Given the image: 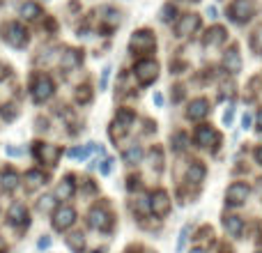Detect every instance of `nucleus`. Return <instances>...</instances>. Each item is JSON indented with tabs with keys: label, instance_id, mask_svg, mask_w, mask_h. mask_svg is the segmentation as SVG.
Segmentation results:
<instances>
[{
	"label": "nucleus",
	"instance_id": "f257e3e1",
	"mask_svg": "<svg viewBox=\"0 0 262 253\" xmlns=\"http://www.w3.org/2000/svg\"><path fill=\"white\" fill-rule=\"evenodd\" d=\"M3 39L7 41L9 46H14V49H26V44H28V30L21 26V23H16V21H7L3 26Z\"/></svg>",
	"mask_w": 262,
	"mask_h": 253
},
{
	"label": "nucleus",
	"instance_id": "f03ea898",
	"mask_svg": "<svg viewBox=\"0 0 262 253\" xmlns=\"http://www.w3.org/2000/svg\"><path fill=\"white\" fill-rule=\"evenodd\" d=\"M157 49V39L149 30H136L129 39V51L131 53H152Z\"/></svg>",
	"mask_w": 262,
	"mask_h": 253
},
{
	"label": "nucleus",
	"instance_id": "7ed1b4c3",
	"mask_svg": "<svg viewBox=\"0 0 262 253\" xmlns=\"http://www.w3.org/2000/svg\"><path fill=\"white\" fill-rule=\"evenodd\" d=\"M53 90H55V86H53V81H51V76H46V74L32 76V101H35V104H44V101L53 95Z\"/></svg>",
	"mask_w": 262,
	"mask_h": 253
},
{
	"label": "nucleus",
	"instance_id": "20e7f679",
	"mask_svg": "<svg viewBox=\"0 0 262 253\" xmlns=\"http://www.w3.org/2000/svg\"><path fill=\"white\" fill-rule=\"evenodd\" d=\"M88 226L92 230H99V233H108L111 226H113V219H111L108 209L104 205H95V207L88 212Z\"/></svg>",
	"mask_w": 262,
	"mask_h": 253
},
{
	"label": "nucleus",
	"instance_id": "39448f33",
	"mask_svg": "<svg viewBox=\"0 0 262 253\" xmlns=\"http://www.w3.org/2000/svg\"><path fill=\"white\" fill-rule=\"evenodd\" d=\"M134 74H136V78H138L140 86H149V83H154V81H157V76H159L157 60H149V58L138 60V62H136V67H134Z\"/></svg>",
	"mask_w": 262,
	"mask_h": 253
},
{
	"label": "nucleus",
	"instance_id": "423d86ee",
	"mask_svg": "<svg viewBox=\"0 0 262 253\" xmlns=\"http://www.w3.org/2000/svg\"><path fill=\"white\" fill-rule=\"evenodd\" d=\"M134 120H136V113H134V111L122 109V111L118 113V118L113 120V124H111V138H113V140H120V138H122V136L131 129Z\"/></svg>",
	"mask_w": 262,
	"mask_h": 253
},
{
	"label": "nucleus",
	"instance_id": "0eeeda50",
	"mask_svg": "<svg viewBox=\"0 0 262 253\" xmlns=\"http://www.w3.org/2000/svg\"><path fill=\"white\" fill-rule=\"evenodd\" d=\"M32 154L37 157V161L44 163V166H55L60 159V147L55 145H46V143H32Z\"/></svg>",
	"mask_w": 262,
	"mask_h": 253
},
{
	"label": "nucleus",
	"instance_id": "6e6552de",
	"mask_svg": "<svg viewBox=\"0 0 262 253\" xmlns=\"http://www.w3.org/2000/svg\"><path fill=\"white\" fill-rule=\"evenodd\" d=\"M249 194H251L249 184H244V182H232L226 191V205L228 207H242V205L246 203V198H249Z\"/></svg>",
	"mask_w": 262,
	"mask_h": 253
},
{
	"label": "nucleus",
	"instance_id": "1a4fd4ad",
	"mask_svg": "<svg viewBox=\"0 0 262 253\" xmlns=\"http://www.w3.org/2000/svg\"><path fill=\"white\" fill-rule=\"evenodd\" d=\"M253 12H255L253 0H232V5H230V18L235 23H239V26L251 21Z\"/></svg>",
	"mask_w": 262,
	"mask_h": 253
},
{
	"label": "nucleus",
	"instance_id": "9d476101",
	"mask_svg": "<svg viewBox=\"0 0 262 253\" xmlns=\"http://www.w3.org/2000/svg\"><path fill=\"white\" fill-rule=\"evenodd\" d=\"M149 212L159 219H163V217L170 214V196H168L163 189L154 191V194L149 196Z\"/></svg>",
	"mask_w": 262,
	"mask_h": 253
},
{
	"label": "nucleus",
	"instance_id": "9b49d317",
	"mask_svg": "<svg viewBox=\"0 0 262 253\" xmlns=\"http://www.w3.org/2000/svg\"><path fill=\"white\" fill-rule=\"evenodd\" d=\"M74 223H76V212H74V207L62 205V207H58L53 212V228L55 230H67V228H72Z\"/></svg>",
	"mask_w": 262,
	"mask_h": 253
},
{
	"label": "nucleus",
	"instance_id": "f8f14e48",
	"mask_svg": "<svg viewBox=\"0 0 262 253\" xmlns=\"http://www.w3.org/2000/svg\"><path fill=\"white\" fill-rule=\"evenodd\" d=\"M195 143H198L200 147H216V145L221 143V138H219L216 129H214L212 124H200L198 129H195Z\"/></svg>",
	"mask_w": 262,
	"mask_h": 253
},
{
	"label": "nucleus",
	"instance_id": "ddd939ff",
	"mask_svg": "<svg viewBox=\"0 0 262 253\" xmlns=\"http://www.w3.org/2000/svg\"><path fill=\"white\" fill-rule=\"evenodd\" d=\"M200 28V16L198 14H182L180 21L175 23V37H186Z\"/></svg>",
	"mask_w": 262,
	"mask_h": 253
},
{
	"label": "nucleus",
	"instance_id": "4468645a",
	"mask_svg": "<svg viewBox=\"0 0 262 253\" xmlns=\"http://www.w3.org/2000/svg\"><path fill=\"white\" fill-rule=\"evenodd\" d=\"M207 113H209V101L203 99V97L193 99L189 104V109H186V118H189L191 122H200L203 118H207Z\"/></svg>",
	"mask_w": 262,
	"mask_h": 253
},
{
	"label": "nucleus",
	"instance_id": "2eb2a0df",
	"mask_svg": "<svg viewBox=\"0 0 262 253\" xmlns=\"http://www.w3.org/2000/svg\"><path fill=\"white\" fill-rule=\"evenodd\" d=\"M7 219H9V223H12V226H18V228L28 226V209H26V205H23V203H14L12 207H9V212H7Z\"/></svg>",
	"mask_w": 262,
	"mask_h": 253
},
{
	"label": "nucleus",
	"instance_id": "dca6fc26",
	"mask_svg": "<svg viewBox=\"0 0 262 253\" xmlns=\"http://www.w3.org/2000/svg\"><path fill=\"white\" fill-rule=\"evenodd\" d=\"M223 67H226L230 74H239L242 72V58H239L237 46H230V49L223 53Z\"/></svg>",
	"mask_w": 262,
	"mask_h": 253
},
{
	"label": "nucleus",
	"instance_id": "f3484780",
	"mask_svg": "<svg viewBox=\"0 0 262 253\" xmlns=\"http://www.w3.org/2000/svg\"><path fill=\"white\" fill-rule=\"evenodd\" d=\"M205 175H207L205 163L203 161H191L189 171H186V182H189V184H193V186H198V184H203Z\"/></svg>",
	"mask_w": 262,
	"mask_h": 253
},
{
	"label": "nucleus",
	"instance_id": "a211bd4d",
	"mask_svg": "<svg viewBox=\"0 0 262 253\" xmlns=\"http://www.w3.org/2000/svg\"><path fill=\"white\" fill-rule=\"evenodd\" d=\"M223 228H226V233L230 237H242V233H244V219L237 217V214H228V217H223Z\"/></svg>",
	"mask_w": 262,
	"mask_h": 253
},
{
	"label": "nucleus",
	"instance_id": "6ab92c4d",
	"mask_svg": "<svg viewBox=\"0 0 262 253\" xmlns=\"http://www.w3.org/2000/svg\"><path fill=\"white\" fill-rule=\"evenodd\" d=\"M53 196H55V200H69V198H72V196H74V177L72 175L64 177V180L55 186Z\"/></svg>",
	"mask_w": 262,
	"mask_h": 253
},
{
	"label": "nucleus",
	"instance_id": "aec40b11",
	"mask_svg": "<svg viewBox=\"0 0 262 253\" xmlns=\"http://www.w3.org/2000/svg\"><path fill=\"white\" fill-rule=\"evenodd\" d=\"M226 39H228L226 28L214 26V28H209L207 37H205V46H223L226 44Z\"/></svg>",
	"mask_w": 262,
	"mask_h": 253
},
{
	"label": "nucleus",
	"instance_id": "412c9836",
	"mask_svg": "<svg viewBox=\"0 0 262 253\" xmlns=\"http://www.w3.org/2000/svg\"><path fill=\"white\" fill-rule=\"evenodd\" d=\"M122 159L127 166H136V163H140V159H143V147H140V145H129V147L124 150Z\"/></svg>",
	"mask_w": 262,
	"mask_h": 253
},
{
	"label": "nucleus",
	"instance_id": "4be33fe9",
	"mask_svg": "<svg viewBox=\"0 0 262 253\" xmlns=\"http://www.w3.org/2000/svg\"><path fill=\"white\" fill-rule=\"evenodd\" d=\"M21 16L26 18V21H35V18L41 16V9L37 3H23L21 5Z\"/></svg>",
	"mask_w": 262,
	"mask_h": 253
},
{
	"label": "nucleus",
	"instance_id": "5701e85b",
	"mask_svg": "<svg viewBox=\"0 0 262 253\" xmlns=\"http://www.w3.org/2000/svg\"><path fill=\"white\" fill-rule=\"evenodd\" d=\"M0 186H3L5 191H14L18 186V175L14 171H5L3 175H0Z\"/></svg>",
	"mask_w": 262,
	"mask_h": 253
},
{
	"label": "nucleus",
	"instance_id": "b1692460",
	"mask_svg": "<svg viewBox=\"0 0 262 253\" xmlns=\"http://www.w3.org/2000/svg\"><path fill=\"white\" fill-rule=\"evenodd\" d=\"M81 51H67L62 55V69H76L81 65Z\"/></svg>",
	"mask_w": 262,
	"mask_h": 253
},
{
	"label": "nucleus",
	"instance_id": "393cba45",
	"mask_svg": "<svg viewBox=\"0 0 262 253\" xmlns=\"http://www.w3.org/2000/svg\"><path fill=\"white\" fill-rule=\"evenodd\" d=\"M67 246L74 253H83V249H85V237H83V233H72V235L67 237Z\"/></svg>",
	"mask_w": 262,
	"mask_h": 253
},
{
	"label": "nucleus",
	"instance_id": "a878e982",
	"mask_svg": "<svg viewBox=\"0 0 262 253\" xmlns=\"http://www.w3.org/2000/svg\"><path fill=\"white\" fill-rule=\"evenodd\" d=\"M26 182H28V189H35V186L46 184V175L41 171H28L26 173Z\"/></svg>",
	"mask_w": 262,
	"mask_h": 253
},
{
	"label": "nucleus",
	"instance_id": "bb28decb",
	"mask_svg": "<svg viewBox=\"0 0 262 253\" xmlns=\"http://www.w3.org/2000/svg\"><path fill=\"white\" fill-rule=\"evenodd\" d=\"M53 207H55V196H41L39 203H37V212H44V214H53Z\"/></svg>",
	"mask_w": 262,
	"mask_h": 253
},
{
	"label": "nucleus",
	"instance_id": "cd10ccee",
	"mask_svg": "<svg viewBox=\"0 0 262 253\" xmlns=\"http://www.w3.org/2000/svg\"><path fill=\"white\" fill-rule=\"evenodd\" d=\"M149 163H152V168L157 173L163 171V152H161V147H152V152H149Z\"/></svg>",
	"mask_w": 262,
	"mask_h": 253
},
{
	"label": "nucleus",
	"instance_id": "c85d7f7f",
	"mask_svg": "<svg viewBox=\"0 0 262 253\" xmlns=\"http://www.w3.org/2000/svg\"><path fill=\"white\" fill-rule=\"evenodd\" d=\"M186 143H189V138H186V134H172L170 136V145L175 152H184L186 150Z\"/></svg>",
	"mask_w": 262,
	"mask_h": 253
},
{
	"label": "nucleus",
	"instance_id": "c756f323",
	"mask_svg": "<svg viewBox=\"0 0 262 253\" xmlns=\"http://www.w3.org/2000/svg\"><path fill=\"white\" fill-rule=\"evenodd\" d=\"M251 49L258 55H262V28H258V30L251 35Z\"/></svg>",
	"mask_w": 262,
	"mask_h": 253
},
{
	"label": "nucleus",
	"instance_id": "7c9ffc66",
	"mask_svg": "<svg viewBox=\"0 0 262 253\" xmlns=\"http://www.w3.org/2000/svg\"><path fill=\"white\" fill-rule=\"evenodd\" d=\"M90 99H92L90 88H88V86H81V88H78V90H76V101H78V104H88Z\"/></svg>",
	"mask_w": 262,
	"mask_h": 253
},
{
	"label": "nucleus",
	"instance_id": "2f4dec72",
	"mask_svg": "<svg viewBox=\"0 0 262 253\" xmlns=\"http://www.w3.org/2000/svg\"><path fill=\"white\" fill-rule=\"evenodd\" d=\"M189 233H191V226H184V228L180 230V240H177V246H175L177 253L184 251V244H186V240H189Z\"/></svg>",
	"mask_w": 262,
	"mask_h": 253
},
{
	"label": "nucleus",
	"instance_id": "473e14b6",
	"mask_svg": "<svg viewBox=\"0 0 262 253\" xmlns=\"http://www.w3.org/2000/svg\"><path fill=\"white\" fill-rule=\"evenodd\" d=\"M134 209L140 214V217L149 214V198H138V203H134Z\"/></svg>",
	"mask_w": 262,
	"mask_h": 253
},
{
	"label": "nucleus",
	"instance_id": "72a5a7b5",
	"mask_svg": "<svg viewBox=\"0 0 262 253\" xmlns=\"http://www.w3.org/2000/svg\"><path fill=\"white\" fill-rule=\"evenodd\" d=\"M232 118H235V109H232V106H228L226 113H223V124L230 126L232 124Z\"/></svg>",
	"mask_w": 262,
	"mask_h": 253
},
{
	"label": "nucleus",
	"instance_id": "f704fd0d",
	"mask_svg": "<svg viewBox=\"0 0 262 253\" xmlns=\"http://www.w3.org/2000/svg\"><path fill=\"white\" fill-rule=\"evenodd\" d=\"M163 21H172V16H175V7H172V5H166V7H163Z\"/></svg>",
	"mask_w": 262,
	"mask_h": 253
},
{
	"label": "nucleus",
	"instance_id": "c9c22d12",
	"mask_svg": "<svg viewBox=\"0 0 262 253\" xmlns=\"http://www.w3.org/2000/svg\"><path fill=\"white\" fill-rule=\"evenodd\" d=\"M0 113H3V118H5V120H12L14 115H16V109H14V106L9 104V106H5V109L0 111Z\"/></svg>",
	"mask_w": 262,
	"mask_h": 253
},
{
	"label": "nucleus",
	"instance_id": "e433bc0d",
	"mask_svg": "<svg viewBox=\"0 0 262 253\" xmlns=\"http://www.w3.org/2000/svg\"><path fill=\"white\" fill-rule=\"evenodd\" d=\"M111 171H113V159H104L101 161V175H108Z\"/></svg>",
	"mask_w": 262,
	"mask_h": 253
},
{
	"label": "nucleus",
	"instance_id": "4c0bfd02",
	"mask_svg": "<svg viewBox=\"0 0 262 253\" xmlns=\"http://www.w3.org/2000/svg\"><path fill=\"white\" fill-rule=\"evenodd\" d=\"M251 124H253V115L244 113V115H242V126H244V129H251Z\"/></svg>",
	"mask_w": 262,
	"mask_h": 253
},
{
	"label": "nucleus",
	"instance_id": "58836bf2",
	"mask_svg": "<svg viewBox=\"0 0 262 253\" xmlns=\"http://www.w3.org/2000/svg\"><path fill=\"white\" fill-rule=\"evenodd\" d=\"M7 154H9V157H21L23 150H21V147H12V145H9V147H7Z\"/></svg>",
	"mask_w": 262,
	"mask_h": 253
},
{
	"label": "nucleus",
	"instance_id": "ea45409f",
	"mask_svg": "<svg viewBox=\"0 0 262 253\" xmlns=\"http://www.w3.org/2000/svg\"><path fill=\"white\" fill-rule=\"evenodd\" d=\"M108 76H111V67H106L104 74H101V88H106V83H108Z\"/></svg>",
	"mask_w": 262,
	"mask_h": 253
},
{
	"label": "nucleus",
	"instance_id": "a19ab883",
	"mask_svg": "<svg viewBox=\"0 0 262 253\" xmlns=\"http://www.w3.org/2000/svg\"><path fill=\"white\" fill-rule=\"evenodd\" d=\"M172 90H175V101H180L182 97H184V88H182V86H175Z\"/></svg>",
	"mask_w": 262,
	"mask_h": 253
},
{
	"label": "nucleus",
	"instance_id": "79ce46f5",
	"mask_svg": "<svg viewBox=\"0 0 262 253\" xmlns=\"http://www.w3.org/2000/svg\"><path fill=\"white\" fill-rule=\"evenodd\" d=\"M51 244V237H41V240H39V244H37V246H39V249H46V246H49Z\"/></svg>",
	"mask_w": 262,
	"mask_h": 253
},
{
	"label": "nucleus",
	"instance_id": "37998d69",
	"mask_svg": "<svg viewBox=\"0 0 262 253\" xmlns=\"http://www.w3.org/2000/svg\"><path fill=\"white\" fill-rule=\"evenodd\" d=\"M255 161H258L260 166H262V145H258V147H255Z\"/></svg>",
	"mask_w": 262,
	"mask_h": 253
},
{
	"label": "nucleus",
	"instance_id": "c03bdc74",
	"mask_svg": "<svg viewBox=\"0 0 262 253\" xmlns=\"http://www.w3.org/2000/svg\"><path fill=\"white\" fill-rule=\"evenodd\" d=\"M136 186H138V177H129V189L134 191Z\"/></svg>",
	"mask_w": 262,
	"mask_h": 253
},
{
	"label": "nucleus",
	"instance_id": "a18cd8bd",
	"mask_svg": "<svg viewBox=\"0 0 262 253\" xmlns=\"http://www.w3.org/2000/svg\"><path fill=\"white\" fill-rule=\"evenodd\" d=\"M154 104L161 106V104H163V95H159V92H157V95H154Z\"/></svg>",
	"mask_w": 262,
	"mask_h": 253
},
{
	"label": "nucleus",
	"instance_id": "49530a36",
	"mask_svg": "<svg viewBox=\"0 0 262 253\" xmlns=\"http://www.w3.org/2000/svg\"><path fill=\"white\" fill-rule=\"evenodd\" d=\"M207 14H209L212 18H216V7H209V9H207Z\"/></svg>",
	"mask_w": 262,
	"mask_h": 253
},
{
	"label": "nucleus",
	"instance_id": "de8ad7c7",
	"mask_svg": "<svg viewBox=\"0 0 262 253\" xmlns=\"http://www.w3.org/2000/svg\"><path fill=\"white\" fill-rule=\"evenodd\" d=\"M258 129L262 131V111H260V113H258Z\"/></svg>",
	"mask_w": 262,
	"mask_h": 253
},
{
	"label": "nucleus",
	"instance_id": "09e8293b",
	"mask_svg": "<svg viewBox=\"0 0 262 253\" xmlns=\"http://www.w3.org/2000/svg\"><path fill=\"white\" fill-rule=\"evenodd\" d=\"M191 253H207V251L200 249V246H195V249H191Z\"/></svg>",
	"mask_w": 262,
	"mask_h": 253
},
{
	"label": "nucleus",
	"instance_id": "8fccbe9b",
	"mask_svg": "<svg viewBox=\"0 0 262 253\" xmlns=\"http://www.w3.org/2000/svg\"><path fill=\"white\" fill-rule=\"evenodd\" d=\"M221 253H232V249H228V246H221Z\"/></svg>",
	"mask_w": 262,
	"mask_h": 253
},
{
	"label": "nucleus",
	"instance_id": "3c124183",
	"mask_svg": "<svg viewBox=\"0 0 262 253\" xmlns=\"http://www.w3.org/2000/svg\"><path fill=\"white\" fill-rule=\"evenodd\" d=\"M0 249H5V242L3 240H0Z\"/></svg>",
	"mask_w": 262,
	"mask_h": 253
},
{
	"label": "nucleus",
	"instance_id": "603ef678",
	"mask_svg": "<svg viewBox=\"0 0 262 253\" xmlns=\"http://www.w3.org/2000/svg\"><path fill=\"white\" fill-rule=\"evenodd\" d=\"M184 3H198V0H184Z\"/></svg>",
	"mask_w": 262,
	"mask_h": 253
},
{
	"label": "nucleus",
	"instance_id": "864d4df0",
	"mask_svg": "<svg viewBox=\"0 0 262 253\" xmlns=\"http://www.w3.org/2000/svg\"><path fill=\"white\" fill-rule=\"evenodd\" d=\"M92 253H101V251H92Z\"/></svg>",
	"mask_w": 262,
	"mask_h": 253
},
{
	"label": "nucleus",
	"instance_id": "5fc2aeb1",
	"mask_svg": "<svg viewBox=\"0 0 262 253\" xmlns=\"http://www.w3.org/2000/svg\"><path fill=\"white\" fill-rule=\"evenodd\" d=\"M258 253H262V251H258Z\"/></svg>",
	"mask_w": 262,
	"mask_h": 253
},
{
	"label": "nucleus",
	"instance_id": "6e6d98bb",
	"mask_svg": "<svg viewBox=\"0 0 262 253\" xmlns=\"http://www.w3.org/2000/svg\"><path fill=\"white\" fill-rule=\"evenodd\" d=\"M0 3H3V0H0Z\"/></svg>",
	"mask_w": 262,
	"mask_h": 253
}]
</instances>
